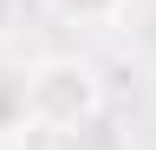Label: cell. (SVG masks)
Listing matches in <instances>:
<instances>
[{
  "mask_svg": "<svg viewBox=\"0 0 156 150\" xmlns=\"http://www.w3.org/2000/svg\"><path fill=\"white\" fill-rule=\"evenodd\" d=\"M98 111H104V79H98L91 59L52 52V59L26 65V124L33 130L78 137L85 124H98Z\"/></svg>",
  "mask_w": 156,
  "mask_h": 150,
  "instance_id": "1",
  "label": "cell"
},
{
  "mask_svg": "<svg viewBox=\"0 0 156 150\" xmlns=\"http://www.w3.org/2000/svg\"><path fill=\"white\" fill-rule=\"evenodd\" d=\"M65 26H124L130 0H46Z\"/></svg>",
  "mask_w": 156,
  "mask_h": 150,
  "instance_id": "2",
  "label": "cell"
},
{
  "mask_svg": "<svg viewBox=\"0 0 156 150\" xmlns=\"http://www.w3.org/2000/svg\"><path fill=\"white\" fill-rule=\"evenodd\" d=\"M26 130V72H0V137Z\"/></svg>",
  "mask_w": 156,
  "mask_h": 150,
  "instance_id": "3",
  "label": "cell"
},
{
  "mask_svg": "<svg viewBox=\"0 0 156 150\" xmlns=\"http://www.w3.org/2000/svg\"><path fill=\"white\" fill-rule=\"evenodd\" d=\"M13 13H20V0H0V33L13 26Z\"/></svg>",
  "mask_w": 156,
  "mask_h": 150,
  "instance_id": "4",
  "label": "cell"
}]
</instances>
